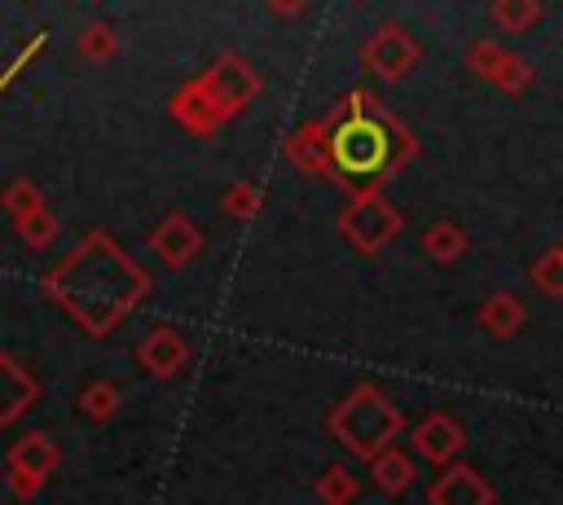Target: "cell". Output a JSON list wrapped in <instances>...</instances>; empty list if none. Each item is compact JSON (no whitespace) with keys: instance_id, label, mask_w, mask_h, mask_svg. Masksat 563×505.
Here are the masks:
<instances>
[{"instance_id":"1","label":"cell","mask_w":563,"mask_h":505,"mask_svg":"<svg viewBox=\"0 0 563 505\" xmlns=\"http://www.w3.org/2000/svg\"><path fill=\"white\" fill-rule=\"evenodd\" d=\"M44 294L88 334H110L145 294L150 277L110 242V233H88L48 277Z\"/></svg>"},{"instance_id":"2","label":"cell","mask_w":563,"mask_h":505,"mask_svg":"<svg viewBox=\"0 0 563 505\" xmlns=\"http://www.w3.org/2000/svg\"><path fill=\"white\" fill-rule=\"evenodd\" d=\"M325 141H330V176L352 198L378 193V180H387L418 149L413 136L365 88H352L339 114L325 119Z\"/></svg>"},{"instance_id":"3","label":"cell","mask_w":563,"mask_h":505,"mask_svg":"<svg viewBox=\"0 0 563 505\" xmlns=\"http://www.w3.org/2000/svg\"><path fill=\"white\" fill-rule=\"evenodd\" d=\"M330 430L347 444V452L374 461L400 435V413L378 386L361 382V386H352V395L339 408H330Z\"/></svg>"},{"instance_id":"4","label":"cell","mask_w":563,"mask_h":505,"mask_svg":"<svg viewBox=\"0 0 563 505\" xmlns=\"http://www.w3.org/2000/svg\"><path fill=\"white\" fill-rule=\"evenodd\" d=\"M339 233L361 250V255H374L383 250L396 233H400V215L396 206L383 198V193H361L347 202V211L339 215Z\"/></svg>"},{"instance_id":"5","label":"cell","mask_w":563,"mask_h":505,"mask_svg":"<svg viewBox=\"0 0 563 505\" xmlns=\"http://www.w3.org/2000/svg\"><path fill=\"white\" fill-rule=\"evenodd\" d=\"M418 57H422V48H418L413 35H409L405 26H396V22H378V26L369 31V40L361 44V61H365V70L378 75V79H400V75H409V70L418 66Z\"/></svg>"},{"instance_id":"6","label":"cell","mask_w":563,"mask_h":505,"mask_svg":"<svg viewBox=\"0 0 563 505\" xmlns=\"http://www.w3.org/2000/svg\"><path fill=\"white\" fill-rule=\"evenodd\" d=\"M53 465H57L53 439L40 435V430H26V435L9 448V492H13L18 501H31V496L40 492V483L53 474Z\"/></svg>"},{"instance_id":"7","label":"cell","mask_w":563,"mask_h":505,"mask_svg":"<svg viewBox=\"0 0 563 505\" xmlns=\"http://www.w3.org/2000/svg\"><path fill=\"white\" fill-rule=\"evenodd\" d=\"M202 83L211 88V97L229 110V114H238L255 92H260V75L238 57V53H224V57H216L211 61V70L202 75Z\"/></svg>"},{"instance_id":"8","label":"cell","mask_w":563,"mask_h":505,"mask_svg":"<svg viewBox=\"0 0 563 505\" xmlns=\"http://www.w3.org/2000/svg\"><path fill=\"white\" fill-rule=\"evenodd\" d=\"M172 114H176V123H180L185 132H194V136H211V132L229 119V110L211 97V88L202 83V75L189 79V83H180V88L172 92Z\"/></svg>"},{"instance_id":"9","label":"cell","mask_w":563,"mask_h":505,"mask_svg":"<svg viewBox=\"0 0 563 505\" xmlns=\"http://www.w3.org/2000/svg\"><path fill=\"white\" fill-rule=\"evenodd\" d=\"M462 444H466V435H462V426L449 417V413H427L418 426H413V452L422 457V461H431V465H453V457L462 452Z\"/></svg>"},{"instance_id":"10","label":"cell","mask_w":563,"mask_h":505,"mask_svg":"<svg viewBox=\"0 0 563 505\" xmlns=\"http://www.w3.org/2000/svg\"><path fill=\"white\" fill-rule=\"evenodd\" d=\"M466 61H471V70H479L488 83H497V88H506V92H519V88L532 79L528 61H519L515 53H506V48L493 44V40L471 44V48H466Z\"/></svg>"},{"instance_id":"11","label":"cell","mask_w":563,"mask_h":505,"mask_svg":"<svg viewBox=\"0 0 563 505\" xmlns=\"http://www.w3.org/2000/svg\"><path fill=\"white\" fill-rule=\"evenodd\" d=\"M150 246H154V255L163 259V263H172V268H185L198 250H202V228L189 220V215H180V211H172L154 233H150Z\"/></svg>"},{"instance_id":"12","label":"cell","mask_w":563,"mask_h":505,"mask_svg":"<svg viewBox=\"0 0 563 505\" xmlns=\"http://www.w3.org/2000/svg\"><path fill=\"white\" fill-rule=\"evenodd\" d=\"M431 505H493V487L462 461H453L431 487H427Z\"/></svg>"},{"instance_id":"13","label":"cell","mask_w":563,"mask_h":505,"mask_svg":"<svg viewBox=\"0 0 563 505\" xmlns=\"http://www.w3.org/2000/svg\"><path fill=\"white\" fill-rule=\"evenodd\" d=\"M136 360L145 364V373H154V378H172V373L189 360V343H185L172 325H158V329H150V334L136 343Z\"/></svg>"},{"instance_id":"14","label":"cell","mask_w":563,"mask_h":505,"mask_svg":"<svg viewBox=\"0 0 563 505\" xmlns=\"http://www.w3.org/2000/svg\"><path fill=\"white\" fill-rule=\"evenodd\" d=\"M35 395H40V382L31 378V369L0 351V426L18 422L35 404Z\"/></svg>"},{"instance_id":"15","label":"cell","mask_w":563,"mask_h":505,"mask_svg":"<svg viewBox=\"0 0 563 505\" xmlns=\"http://www.w3.org/2000/svg\"><path fill=\"white\" fill-rule=\"evenodd\" d=\"M286 158L303 171V176H330V141H325V123H303L299 132L286 136Z\"/></svg>"},{"instance_id":"16","label":"cell","mask_w":563,"mask_h":505,"mask_svg":"<svg viewBox=\"0 0 563 505\" xmlns=\"http://www.w3.org/2000/svg\"><path fill=\"white\" fill-rule=\"evenodd\" d=\"M523 299L519 294H510V290H497V294H488L484 299V307H479V325L493 334V338H510L519 325H523Z\"/></svg>"},{"instance_id":"17","label":"cell","mask_w":563,"mask_h":505,"mask_svg":"<svg viewBox=\"0 0 563 505\" xmlns=\"http://www.w3.org/2000/svg\"><path fill=\"white\" fill-rule=\"evenodd\" d=\"M369 479L383 496H400L409 483H413V457H405L400 448H387L369 461Z\"/></svg>"},{"instance_id":"18","label":"cell","mask_w":563,"mask_h":505,"mask_svg":"<svg viewBox=\"0 0 563 505\" xmlns=\"http://www.w3.org/2000/svg\"><path fill=\"white\" fill-rule=\"evenodd\" d=\"M312 492H317L321 505H352L356 492H361V483H356V474H352L347 465H325V470L317 474Z\"/></svg>"},{"instance_id":"19","label":"cell","mask_w":563,"mask_h":505,"mask_svg":"<svg viewBox=\"0 0 563 505\" xmlns=\"http://www.w3.org/2000/svg\"><path fill=\"white\" fill-rule=\"evenodd\" d=\"M119 404H123V395H119V386L110 378H97V382H88L79 391V413L88 422H110L119 413Z\"/></svg>"},{"instance_id":"20","label":"cell","mask_w":563,"mask_h":505,"mask_svg":"<svg viewBox=\"0 0 563 505\" xmlns=\"http://www.w3.org/2000/svg\"><path fill=\"white\" fill-rule=\"evenodd\" d=\"M422 246H427L431 259L453 263V259H462V250H466V233H462L453 220H440V224H431V228L422 233Z\"/></svg>"},{"instance_id":"21","label":"cell","mask_w":563,"mask_h":505,"mask_svg":"<svg viewBox=\"0 0 563 505\" xmlns=\"http://www.w3.org/2000/svg\"><path fill=\"white\" fill-rule=\"evenodd\" d=\"M75 48H79V57H88V61H106V57H114L119 35H114V26H106V22H88V26H79Z\"/></svg>"},{"instance_id":"22","label":"cell","mask_w":563,"mask_h":505,"mask_svg":"<svg viewBox=\"0 0 563 505\" xmlns=\"http://www.w3.org/2000/svg\"><path fill=\"white\" fill-rule=\"evenodd\" d=\"M0 206H4V211L13 215V224H18V220L44 211V198H40V189H35L31 180H9V184L0 189Z\"/></svg>"},{"instance_id":"23","label":"cell","mask_w":563,"mask_h":505,"mask_svg":"<svg viewBox=\"0 0 563 505\" xmlns=\"http://www.w3.org/2000/svg\"><path fill=\"white\" fill-rule=\"evenodd\" d=\"M488 13H493V22H497L501 31L519 35L523 26H532V22L541 18V4H532V0H497Z\"/></svg>"},{"instance_id":"24","label":"cell","mask_w":563,"mask_h":505,"mask_svg":"<svg viewBox=\"0 0 563 505\" xmlns=\"http://www.w3.org/2000/svg\"><path fill=\"white\" fill-rule=\"evenodd\" d=\"M220 206H224L233 220H251V215L264 206V189H260V184H251V180H233V184L224 189Z\"/></svg>"},{"instance_id":"25","label":"cell","mask_w":563,"mask_h":505,"mask_svg":"<svg viewBox=\"0 0 563 505\" xmlns=\"http://www.w3.org/2000/svg\"><path fill=\"white\" fill-rule=\"evenodd\" d=\"M13 228H18V237H22L31 250H44V246H53V237H57V220H53V211H35V215L18 220Z\"/></svg>"},{"instance_id":"26","label":"cell","mask_w":563,"mask_h":505,"mask_svg":"<svg viewBox=\"0 0 563 505\" xmlns=\"http://www.w3.org/2000/svg\"><path fill=\"white\" fill-rule=\"evenodd\" d=\"M532 285L545 299H563V259H559V250H550V255H541L532 263Z\"/></svg>"},{"instance_id":"27","label":"cell","mask_w":563,"mask_h":505,"mask_svg":"<svg viewBox=\"0 0 563 505\" xmlns=\"http://www.w3.org/2000/svg\"><path fill=\"white\" fill-rule=\"evenodd\" d=\"M554 250H559V259H563V242H559V246H554Z\"/></svg>"}]
</instances>
